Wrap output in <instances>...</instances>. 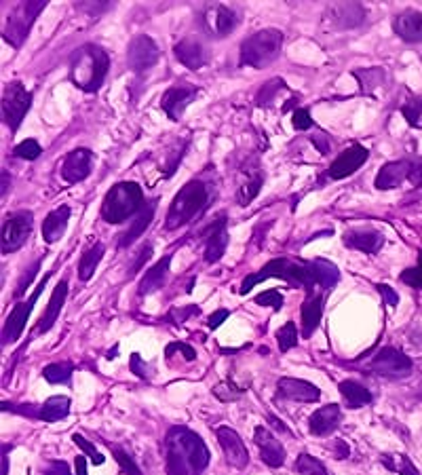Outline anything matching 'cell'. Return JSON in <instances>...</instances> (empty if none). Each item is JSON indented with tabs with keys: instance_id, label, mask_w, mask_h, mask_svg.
Segmentation results:
<instances>
[{
	"instance_id": "6da1fadb",
	"label": "cell",
	"mask_w": 422,
	"mask_h": 475,
	"mask_svg": "<svg viewBox=\"0 0 422 475\" xmlns=\"http://www.w3.org/2000/svg\"><path fill=\"white\" fill-rule=\"evenodd\" d=\"M209 467V450L198 433L186 426H171L165 437L167 475H203Z\"/></svg>"
},
{
	"instance_id": "7a4b0ae2",
	"label": "cell",
	"mask_w": 422,
	"mask_h": 475,
	"mask_svg": "<svg viewBox=\"0 0 422 475\" xmlns=\"http://www.w3.org/2000/svg\"><path fill=\"white\" fill-rule=\"evenodd\" d=\"M266 279H281L287 281L291 287H302L306 289V293L314 291L316 281L310 268V262H295V260H287V258H274L270 262H266L257 272H251L243 279L238 293L247 296L257 283L266 281Z\"/></svg>"
},
{
	"instance_id": "3957f363",
	"label": "cell",
	"mask_w": 422,
	"mask_h": 475,
	"mask_svg": "<svg viewBox=\"0 0 422 475\" xmlns=\"http://www.w3.org/2000/svg\"><path fill=\"white\" fill-rule=\"evenodd\" d=\"M110 70L108 53L97 44H82L70 57V80L84 93H95Z\"/></svg>"
},
{
	"instance_id": "277c9868",
	"label": "cell",
	"mask_w": 422,
	"mask_h": 475,
	"mask_svg": "<svg viewBox=\"0 0 422 475\" xmlns=\"http://www.w3.org/2000/svg\"><path fill=\"white\" fill-rule=\"evenodd\" d=\"M211 201V188L205 179H190L186 182L177 194L173 196L167 215H165V230H177L184 224L198 217Z\"/></svg>"
},
{
	"instance_id": "5b68a950",
	"label": "cell",
	"mask_w": 422,
	"mask_h": 475,
	"mask_svg": "<svg viewBox=\"0 0 422 475\" xmlns=\"http://www.w3.org/2000/svg\"><path fill=\"white\" fill-rule=\"evenodd\" d=\"M143 205V190L137 182H118L108 190L101 203V220L108 224H120L137 215Z\"/></svg>"
},
{
	"instance_id": "8992f818",
	"label": "cell",
	"mask_w": 422,
	"mask_h": 475,
	"mask_svg": "<svg viewBox=\"0 0 422 475\" xmlns=\"http://www.w3.org/2000/svg\"><path fill=\"white\" fill-rule=\"evenodd\" d=\"M281 46H283V32L281 30H274V27L260 30V32L247 36L241 42V49H238L241 65L262 70L279 57Z\"/></svg>"
},
{
	"instance_id": "52a82bcc",
	"label": "cell",
	"mask_w": 422,
	"mask_h": 475,
	"mask_svg": "<svg viewBox=\"0 0 422 475\" xmlns=\"http://www.w3.org/2000/svg\"><path fill=\"white\" fill-rule=\"evenodd\" d=\"M44 6H46V2H23L19 6H15L13 13L6 17L4 30H2L4 40L11 46H21L30 34V27L34 25L40 11H44Z\"/></svg>"
},
{
	"instance_id": "ba28073f",
	"label": "cell",
	"mask_w": 422,
	"mask_h": 475,
	"mask_svg": "<svg viewBox=\"0 0 422 475\" xmlns=\"http://www.w3.org/2000/svg\"><path fill=\"white\" fill-rule=\"evenodd\" d=\"M373 374L388 378V380H401L407 378L414 369V361L395 346H384L376 353V357L367 365Z\"/></svg>"
},
{
	"instance_id": "9c48e42d",
	"label": "cell",
	"mask_w": 422,
	"mask_h": 475,
	"mask_svg": "<svg viewBox=\"0 0 422 475\" xmlns=\"http://www.w3.org/2000/svg\"><path fill=\"white\" fill-rule=\"evenodd\" d=\"M32 103V93L23 82H8L2 91V120L11 131H17Z\"/></svg>"
},
{
	"instance_id": "30bf717a",
	"label": "cell",
	"mask_w": 422,
	"mask_h": 475,
	"mask_svg": "<svg viewBox=\"0 0 422 475\" xmlns=\"http://www.w3.org/2000/svg\"><path fill=\"white\" fill-rule=\"evenodd\" d=\"M32 222H34V217L30 211H15L4 220L2 232H0V249L4 255L13 253L25 245V241L30 239V232H32Z\"/></svg>"
},
{
	"instance_id": "8fae6325",
	"label": "cell",
	"mask_w": 422,
	"mask_h": 475,
	"mask_svg": "<svg viewBox=\"0 0 422 475\" xmlns=\"http://www.w3.org/2000/svg\"><path fill=\"white\" fill-rule=\"evenodd\" d=\"M53 272H49L36 287H34V293L25 300V302H21V304H17L13 310H11V315L6 317V323H4V327H2V344H11V342H15V340H19V336L23 334V329H25V323H27V317H30V312H32V308H34V304L38 302V298H40V293H42V289L46 287V281H49V277H51Z\"/></svg>"
},
{
	"instance_id": "7c38bea8",
	"label": "cell",
	"mask_w": 422,
	"mask_h": 475,
	"mask_svg": "<svg viewBox=\"0 0 422 475\" xmlns=\"http://www.w3.org/2000/svg\"><path fill=\"white\" fill-rule=\"evenodd\" d=\"M200 25L215 38H226L238 25V15L224 4H207L200 13Z\"/></svg>"
},
{
	"instance_id": "4fadbf2b",
	"label": "cell",
	"mask_w": 422,
	"mask_h": 475,
	"mask_svg": "<svg viewBox=\"0 0 422 475\" xmlns=\"http://www.w3.org/2000/svg\"><path fill=\"white\" fill-rule=\"evenodd\" d=\"M158 57H160V51L150 36L139 34V36L131 38V42L127 46V63L135 74H143L150 68H154Z\"/></svg>"
},
{
	"instance_id": "5bb4252c",
	"label": "cell",
	"mask_w": 422,
	"mask_h": 475,
	"mask_svg": "<svg viewBox=\"0 0 422 475\" xmlns=\"http://www.w3.org/2000/svg\"><path fill=\"white\" fill-rule=\"evenodd\" d=\"M200 239L205 241V262L215 264L222 260L228 247V232H226V215L215 217L200 230Z\"/></svg>"
},
{
	"instance_id": "9a60e30c",
	"label": "cell",
	"mask_w": 422,
	"mask_h": 475,
	"mask_svg": "<svg viewBox=\"0 0 422 475\" xmlns=\"http://www.w3.org/2000/svg\"><path fill=\"white\" fill-rule=\"evenodd\" d=\"M365 21V8L359 2H333L325 8V23L335 30L359 27Z\"/></svg>"
},
{
	"instance_id": "2e32d148",
	"label": "cell",
	"mask_w": 422,
	"mask_h": 475,
	"mask_svg": "<svg viewBox=\"0 0 422 475\" xmlns=\"http://www.w3.org/2000/svg\"><path fill=\"white\" fill-rule=\"evenodd\" d=\"M215 437L222 445V452H224V458L230 467L234 469H245L247 462H249V452L241 439V435L230 429V426H217L215 429Z\"/></svg>"
},
{
	"instance_id": "e0dca14e",
	"label": "cell",
	"mask_w": 422,
	"mask_h": 475,
	"mask_svg": "<svg viewBox=\"0 0 422 475\" xmlns=\"http://www.w3.org/2000/svg\"><path fill=\"white\" fill-rule=\"evenodd\" d=\"M369 156V150L361 144H352L350 148H346L342 154H338V158L329 165L327 169V177L329 179H344L348 175H352L357 169H361L365 165Z\"/></svg>"
},
{
	"instance_id": "ac0fdd59",
	"label": "cell",
	"mask_w": 422,
	"mask_h": 475,
	"mask_svg": "<svg viewBox=\"0 0 422 475\" xmlns=\"http://www.w3.org/2000/svg\"><path fill=\"white\" fill-rule=\"evenodd\" d=\"M198 87L194 84H179V87H171L162 93L160 97V108L162 112L171 118V120H179L184 110L188 108V103L196 97Z\"/></svg>"
},
{
	"instance_id": "d6986e66",
	"label": "cell",
	"mask_w": 422,
	"mask_h": 475,
	"mask_svg": "<svg viewBox=\"0 0 422 475\" xmlns=\"http://www.w3.org/2000/svg\"><path fill=\"white\" fill-rule=\"evenodd\" d=\"M91 169H93V152L87 150V148H76L63 158V163H61V177L68 184H78L84 177H89Z\"/></svg>"
},
{
	"instance_id": "ffe728a7",
	"label": "cell",
	"mask_w": 422,
	"mask_h": 475,
	"mask_svg": "<svg viewBox=\"0 0 422 475\" xmlns=\"http://www.w3.org/2000/svg\"><path fill=\"white\" fill-rule=\"evenodd\" d=\"M253 441H255V445L260 450V458L264 460V464H268L272 469H279L285 462V448H283V443L264 424L255 426Z\"/></svg>"
},
{
	"instance_id": "44dd1931",
	"label": "cell",
	"mask_w": 422,
	"mask_h": 475,
	"mask_svg": "<svg viewBox=\"0 0 422 475\" xmlns=\"http://www.w3.org/2000/svg\"><path fill=\"white\" fill-rule=\"evenodd\" d=\"M262 184H264V173H262V169H260L257 165L253 167V163L245 165V167L241 169V173H238V184H236V194H234L236 203H238L241 207H247V205L260 194Z\"/></svg>"
},
{
	"instance_id": "7402d4cb",
	"label": "cell",
	"mask_w": 422,
	"mask_h": 475,
	"mask_svg": "<svg viewBox=\"0 0 422 475\" xmlns=\"http://www.w3.org/2000/svg\"><path fill=\"white\" fill-rule=\"evenodd\" d=\"M173 53L177 57V61L181 65H186L188 70H200L207 61H209V53L205 49V44L194 38V36H186L181 38L175 46H173Z\"/></svg>"
},
{
	"instance_id": "603a6c76",
	"label": "cell",
	"mask_w": 422,
	"mask_h": 475,
	"mask_svg": "<svg viewBox=\"0 0 422 475\" xmlns=\"http://www.w3.org/2000/svg\"><path fill=\"white\" fill-rule=\"evenodd\" d=\"M411 167H414V160H409V158L390 160V163H386V165L380 167L373 186H376L378 190H392V188H399L405 179H409Z\"/></svg>"
},
{
	"instance_id": "cb8c5ba5",
	"label": "cell",
	"mask_w": 422,
	"mask_h": 475,
	"mask_svg": "<svg viewBox=\"0 0 422 475\" xmlns=\"http://www.w3.org/2000/svg\"><path fill=\"white\" fill-rule=\"evenodd\" d=\"M344 245L350 247V249H357V251H363V253H378L384 245V234L376 228H350L344 232L342 236Z\"/></svg>"
},
{
	"instance_id": "d4e9b609",
	"label": "cell",
	"mask_w": 422,
	"mask_h": 475,
	"mask_svg": "<svg viewBox=\"0 0 422 475\" xmlns=\"http://www.w3.org/2000/svg\"><path fill=\"white\" fill-rule=\"evenodd\" d=\"M276 393L283 399H291V401H302V403H314L321 397V391L308 382V380H300V378H279L276 382Z\"/></svg>"
},
{
	"instance_id": "484cf974",
	"label": "cell",
	"mask_w": 422,
	"mask_h": 475,
	"mask_svg": "<svg viewBox=\"0 0 422 475\" xmlns=\"http://www.w3.org/2000/svg\"><path fill=\"white\" fill-rule=\"evenodd\" d=\"M68 289H70L68 279H61V281L55 285V289H53V293H51V300H49L46 308H44V312H42L40 319H38L36 331H32V338H34V336H40V334H44V331H49V329L55 325V321H57V317H59V312H61V308H63V302H65V298H68Z\"/></svg>"
},
{
	"instance_id": "4316f807",
	"label": "cell",
	"mask_w": 422,
	"mask_h": 475,
	"mask_svg": "<svg viewBox=\"0 0 422 475\" xmlns=\"http://www.w3.org/2000/svg\"><path fill=\"white\" fill-rule=\"evenodd\" d=\"M323 308H325V293L323 291L306 293V300L302 302V308H300L302 336L304 338H310L314 334V329L319 327L321 317H323Z\"/></svg>"
},
{
	"instance_id": "83f0119b",
	"label": "cell",
	"mask_w": 422,
	"mask_h": 475,
	"mask_svg": "<svg viewBox=\"0 0 422 475\" xmlns=\"http://www.w3.org/2000/svg\"><path fill=\"white\" fill-rule=\"evenodd\" d=\"M340 420H342L340 405L338 403H327V405H323V407H319V410H314L310 414L308 429L316 437H327V435H331L338 429Z\"/></svg>"
},
{
	"instance_id": "f1b7e54d",
	"label": "cell",
	"mask_w": 422,
	"mask_h": 475,
	"mask_svg": "<svg viewBox=\"0 0 422 475\" xmlns=\"http://www.w3.org/2000/svg\"><path fill=\"white\" fill-rule=\"evenodd\" d=\"M395 34L405 42H422V11L405 8L392 19Z\"/></svg>"
},
{
	"instance_id": "f546056e",
	"label": "cell",
	"mask_w": 422,
	"mask_h": 475,
	"mask_svg": "<svg viewBox=\"0 0 422 475\" xmlns=\"http://www.w3.org/2000/svg\"><path fill=\"white\" fill-rule=\"evenodd\" d=\"M70 215H72L70 205H59L57 209L46 213V217L42 222V239L46 243H57L63 236V232L68 230Z\"/></svg>"
},
{
	"instance_id": "4dcf8cb0",
	"label": "cell",
	"mask_w": 422,
	"mask_h": 475,
	"mask_svg": "<svg viewBox=\"0 0 422 475\" xmlns=\"http://www.w3.org/2000/svg\"><path fill=\"white\" fill-rule=\"evenodd\" d=\"M171 260H173V251L165 253L152 268H148V272L139 281V296L154 293V291H158L165 285L167 272H169V266H171Z\"/></svg>"
},
{
	"instance_id": "1f68e13d",
	"label": "cell",
	"mask_w": 422,
	"mask_h": 475,
	"mask_svg": "<svg viewBox=\"0 0 422 475\" xmlns=\"http://www.w3.org/2000/svg\"><path fill=\"white\" fill-rule=\"evenodd\" d=\"M156 205H158V198H152L150 203H146V205L141 207V211L135 215L133 224H131V226L122 232V236L118 239V247H129L131 243H135V239L141 236V232L150 226V222H152V217H154V213H156Z\"/></svg>"
},
{
	"instance_id": "d6a6232c",
	"label": "cell",
	"mask_w": 422,
	"mask_h": 475,
	"mask_svg": "<svg viewBox=\"0 0 422 475\" xmlns=\"http://www.w3.org/2000/svg\"><path fill=\"white\" fill-rule=\"evenodd\" d=\"M352 76L359 80L363 95H376V91L386 84V72L382 68H359L352 70Z\"/></svg>"
},
{
	"instance_id": "836d02e7",
	"label": "cell",
	"mask_w": 422,
	"mask_h": 475,
	"mask_svg": "<svg viewBox=\"0 0 422 475\" xmlns=\"http://www.w3.org/2000/svg\"><path fill=\"white\" fill-rule=\"evenodd\" d=\"M70 405H72V401H70V397H65V395H53V397H49L38 410V418L40 420H44V422H57V420H63L68 414H70Z\"/></svg>"
},
{
	"instance_id": "e575fe53",
	"label": "cell",
	"mask_w": 422,
	"mask_h": 475,
	"mask_svg": "<svg viewBox=\"0 0 422 475\" xmlns=\"http://www.w3.org/2000/svg\"><path fill=\"white\" fill-rule=\"evenodd\" d=\"M338 391L342 393L348 407H363V405L373 401V395L363 384H359L354 380H342L338 384Z\"/></svg>"
},
{
	"instance_id": "d590c367",
	"label": "cell",
	"mask_w": 422,
	"mask_h": 475,
	"mask_svg": "<svg viewBox=\"0 0 422 475\" xmlns=\"http://www.w3.org/2000/svg\"><path fill=\"white\" fill-rule=\"evenodd\" d=\"M103 251H106L103 243H93V245L82 253V258H80V262H78V279H80L82 283L91 281V277L95 274L97 264H99L101 258H103Z\"/></svg>"
},
{
	"instance_id": "8d00e7d4",
	"label": "cell",
	"mask_w": 422,
	"mask_h": 475,
	"mask_svg": "<svg viewBox=\"0 0 422 475\" xmlns=\"http://www.w3.org/2000/svg\"><path fill=\"white\" fill-rule=\"evenodd\" d=\"M310 268H312L314 281L321 289H331L340 281L338 266L327 260H310Z\"/></svg>"
},
{
	"instance_id": "74e56055",
	"label": "cell",
	"mask_w": 422,
	"mask_h": 475,
	"mask_svg": "<svg viewBox=\"0 0 422 475\" xmlns=\"http://www.w3.org/2000/svg\"><path fill=\"white\" fill-rule=\"evenodd\" d=\"M380 462L384 469H388L390 473H397V475H420V471L416 469V464L409 460L407 454H399V452L382 454Z\"/></svg>"
},
{
	"instance_id": "f35d334b",
	"label": "cell",
	"mask_w": 422,
	"mask_h": 475,
	"mask_svg": "<svg viewBox=\"0 0 422 475\" xmlns=\"http://www.w3.org/2000/svg\"><path fill=\"white\" fill-rule=\"evenodd\" d=\"M74 374V363L70 361H59V363H49L42 369V378L51 384H70Z\"/></svg>"
},
{
	"instance_id": "ab89813d",
	"label": "cell",
	"mask_w": 422,
	"mask_h": 475,
	"mask_svg": "<svg viewBox=\"0 0 422 475\" xmlns=\"http://www.w3.org/2000/svg\"><path fill=\"white\" fill-rule=\"evenodd\" d=\"M293 469H295L298 475H327V467L319 458H314L310 454H304V452L295 458Z\"/></svg>"
},
{
	"instance_id": "60d3db41",
	"label": "cell",
	"mask_w": 422,
	"mask_h": 475,
	"mask_svg": "<svg viewBox=\"0 0 422 475\" xmlns=\"http://www.w3.org/2000/svg\"><path fill=\"white\" fill-rule=\"evenodd\" d=\"M401 114L405 116V120H407L409 127L422 129V95L407 99V101L401 106Z\"/></svg>"
},
{
	"instance_id": "b9f144b4",
	"label": "cell",
	"mask_w": 422,
	"mask_h": 475,
	"mask_svg": "<svg viewBox=\"0 0 422 475\" xmlns=\"http://www.w3.org/2000/svg\"><path fill=\"white\" fill-rule=\"evenodd\" d=\"M285 89V82H283V78H272V80H268V82H264L262 84V89L257 91V95H255V103L257 106H270L272 101H274V97H276V93L279 91H283Z\"/></svg>"
},
{
	"instance_id": "7bdbcfd3",
	"label": "cell",
	"mask_w": 422,
	"mask_h": 475,
	"mask_svg": "<svg viewBox=\"0 0 422 475\" xmlns=\"http://www.w3.org/2000/svg\"><path fill=\"white\" fill-rule=\"evenodd\" d=\"M274 338H276V344H279V350H281V353L291 350V348L298 344V329H295V323L287 321L283 327L276 329Z\"/></svg>"
},
{
	"instance_id": "ee69618b",
	"label": "cell",
	"mask_w": 422,
	"mask_h": 475,
	"mask_svg": "<svg viewBox=\"0 0 422 475\" xmlns=\"http://www.w3.org/2000/svg\"><path fill=\"white\" fill-rule=\"evenodd\" d=\"M13 154L23 158V160H36L42 154V148L36 139H23L13 148Z\"/></svg>"
},
{
	"instance_id": "f6af8a7d",
	"label": "cell",
	"mask_w": 422,
	"mask_h": 475,
	"mask_svg": "<svg viewBox=\"0 0 422 475\" xmlns=\"http://www.w3.org/2000/svg\"><path fill=\"white\" fill-rule=\"evenodd\" d=\"M401 283L409 285V287H416V289H422V253L418 255V264L411 266V268H405L401 274H399Z\"/></svg>"
},
{
	"instance_id": "bcb514c9",
	"label": "cell",
	"mask_w": 422,
	"mask_h": 475,
	"mask_svg": "<svg viewBox=\"0 0 422 475\" xmlns=\"http://www.w3.org/2000/svg\"><path fill=\"white\" fill-rule=\"evenodd\" d=\"M253 302L257 306H268V308L272 306V310H281L283 308V293L276 291V289H266V291L257 293L253 298Z\"/></svg>"
},
{
	"instance_id": "7dc6e473",
	"label": "cell",
	"mask_w": 422,
	"mask_h": 475,
	"mask_svg": "<svg viewBox=\"0 0 422 475\" xmlns=\"http://www.w3.org/2000/svg\"><path fill=\"white\" fill-rule=\"evenodd\" d=\"M72 439H74V443H76V445H78V448H80V450H82V452L91 458V462H93V464H97V467H99V464H103V462H106L103 454H101V452H97V450H95V445H93L89 439H84V437H82V435H78V433H74V435H72Z\"/></svg>"
},
{
	"instance_id": "c3c4849f",
	"label": "cell",
	"mask_w": 422,
	"mask_h": 475,
	"mask_svg": "<svg viewBox=\"0 0 422 475\" xmlns=\"http://www.w3.org/2000/svg\"><path fill=\"white\" fill-rule=\"evenodd\" d=\"M112 454H114L116 464H118V467H120L127 475H141L139 467L135 464V458H131L124 450H120V448H112Z\"/></svg>"
},
{
	"instance_id": "681fc988",
	"label": "cell",
	"mask_w": 422,
	"mask_h": 475,
	"mask_svg": "<svg viewBox=\"0 0 422 475\" xmlns=\"http://www.w3.org/2000/svg\"><path fill=\"white\" fill-rule=\"evenodd\" d=\"M40 262H42V258H38L36 262H32V264L25 268V272H23V277H21V281L17 283V289H15V296H17V298H21V296L27 291V287L34 283V279H36V274H38V268H40Z\"/></svg>"
},
{
	"instance_id": "f907efd6",
	"label": "cell",
	"mask_w": 422,
	"mask_h": 475,
	"mask_svg": "<svg viewBox=\"0 0 422 475\" xmlns=\"http://www.w3.org/2000/svg\"><path fill=\"white\" fill-rule=\"evenodd\" d=\"M177 350L181 353V357H184L186 361H194V359H196V350H194L190 344H186V342H171V344L165 346V357H167V361H171V359L175 357Z\"/></svg>"
},
{
	"instance_id": "816d5d0a",
	"label": "cell",
	"mask_w": 422,
	"mask_h": 475,
	"mask_svg": "<svg viewBox=\"0 0 422 475\" xmlns=\"http://www.w3.org/2000/svg\"><path fill=\"white\" fill-rule=\"evenodd\" d=\"M245 391L243 388H238V386H234L230 380L228 382H222V384H217V386H213V395L217 397V399H222V401H234L236 397H241Z\"/></svg>"
},
{
	"instance_id": "f5cc1de1",
	"label": "cell",
	"mask_w": 422,
	"mask_h": 475,
	"mask_svg": "<svg viewBox=\"0 0 422 475\" xmlns=\"http://www.w3.org/2000/svg\"><path fill=\"white\" fill-rule=\"evenodd\" d=\"M312 127V118H310V112L306 108H298L293 112V129L295 131H306Z\"/></svg>"
},
{
	"instance_id": "db71d44e",
	"label": "cell",
	"mask_w": 422,
	"mask_h": 475,
	"mask_svg": "<svg viewBox=\"0 0 422 475\" xmlns=\"http://www.w3.org/2000/svg\"><path fill=\"white\" fill-rule=\"evenodd\" d=\"M42 473L44 475H72L68 462H63V460H49V462H44Z\"/></svg>"
},
{
	"instance_id": "11a10c76",
	"label": "cell",
	"mask_w": 422,
	"mask_h": 475,
	"mask_svg": "<svg viewBox=\"0 0 422 475\" xmlns=\"http://www.w3.org/2000/svg\"><path fill=\"white\" fill-rule=\"evenodd\" d=\"M376 289H378V293L382 296V300H384V304H386V306H397V304H399V293H397L390 285H386V283H378V285H376Z\"/></svg>"
},
{
	"instance_id": "9f6ffc18",
	"label": "cell",
	"mask_w": 422,
	"mask_h": 475,
	"mask_svg": "<svg viewBox=\"0 0 422 475\" xmlns=\"http://www.w3.org/2000/svg\"><path fill=\"white\" fill-rule=\"evenodd\" d=\"M129 367H131V372H133V374H137L139 378H143V380H148V378H150L148 365L143 363V359H141V357H139L137 353H133V355H131Z\"/></svg>"
},
{
	"instance_id": "6f0895ef",
	"label": "cell",
	"mask_w": 422,
	"mask_h": 475,
	"mask_svg": "<svg viewBox=\"0 0 422 475\" xmlns=\"http://www.w3.org/2000/svg\"><path fill=\"white\" fill-rule=\"evenodd\" d=\"M152 251H154V243H146L143 247H141V251H139V258L129 266V277H133V272H137L139 268H141V264L152 255Z\"/></svg>"
},
{
	"instance_id": "680465c9",
	"label": "cell",
	"mask_w": 422,
	"mask_h": 475,
	"mask_svg": "<svg viewBox=\"0 0 422 475\" xmlns=\"http://www.w3.org/2000/svg\"><path fill=\"white\" fill-rule=\"evenodd\" d=\"M228 310L226 308H217V310H213L211 315H209V319H207V323H209V329H217L226 319H228Z\"/></svg>"
},
{
	"instance_id": "91938a15",
	"label": "cell",
	"mask_w": 422,
	"mask_h": 475,
	"mask_svg": "<svg viewBox=\"0 0 422 475\" xmlns=\"http://www.w3.org/2000/svg\"><path fill=\"white\" fill-rule=\"evenodd\" d=\"M409 184L411 186H422V156L418 160H414V167H411V173H409Z\"/></svg>"
},
{
	"instance_id": "94428289",
	"label": "cell",
	"mask_w": 422,
	"mask_h": 475,
	"mask_svg": "<svg viewBox=\"0 0 422 475\" xmlns=\"http://www.w3.org/2000/svg\"><path fill=\"white\" fill-rule=\"evenodd\" d=\"M333 454H335V458H338V460H344V458H348V454H350V448L346 445V441H344V439H338V441L333 443Z\"/></svg>"
},
{
	"instance_id": "6125c7cd",
	"label": "cell",
	"mask_w": 422,
	"mask_h": 475,
	"mask_svg": "<svg viewBox=\"0 0 422 475\" xmlns=\"http://www.w3.org/2000/svg\"><path fill=\"white\" fill-rule=\"evenodd\" d=\"M268 422H272V426H274L276 431H281V433H287V435H291V431H289V429H287V426H285V424H283V422H281L279 418H274L272 414H268Z\"/></svg>"
},
{
	"instance_id": "be15d7a7",
	"label": "cell",
	"mask_w": 422,
	"mask_h": 475,
	"mask_svg": "<svg viewBox=\"0 0 422 475\" xmlns=\"http://www.w3.org/2000/svg\"><path fill=\"white\" fill-rule=\"evenodd\" d=\"M76 475H87V460L84 456H76Z\"/></svg>"
},
{
	"instance_id": "e7e4bbea",
	"label": "cell",
	"mask_w": 422,
	"mask_h": 475,
	"mask_svg": "<svg viewBox=\"0 0 422 475\" xmlns=\"http://www.w3.org/2000/svg\"><path fill=\"white\" fill-rule=\"evenodd\" d=\"M312 141H314V146H316V150H321L323 154L329 150V146H327V141H325V137H321V135H314L312 137Z\"/></svg>"
},
{
	"instance_id": "03108f58",
	"label": "cell",
	"mask_w": 422,
	"mask_h": 475,
	"mask_svg": "<svg viewBox=\"0 0 422 475\" xmlns=\"http://www.w3.org/2000/svg\"><path fill=\"white\" fill-rule=\"evenodd\" d=\"M2 450H4V456H2V475H6V473H8V456H6V454H8V450H11V448H8V445H4Z\"/></svg>"
},
{
	"instance_id": "003e7915",
	"label": "cell",
	"mask_w": 422,
	"mask_h": 475,
	"mask_svg": "<svg viewBox=\"0 0 422 475\" xmlns=\"http://www.w3.org/2000/svg\"><path fill=\"white\" fill-rule=\"evenodd\" d=\"M8 192V173L6 171H2V196Z\"/></svg>"
}]
</instances>
